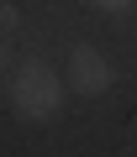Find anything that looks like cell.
<instances>
[{"mask_svg": "<svg viewBox=\"0 0 137 157\" xmlns=\"http://www.w3.org/2000/svg\"><path fill=\"white\" fill-rule=\"evenodd\" d=\"M63 94H68V84L48 63H21L16 78H11V115L27 121V126H42L63 110Z\"/></svg>", "mask_w": 137, "mask_h": 157, "instance_id": "1", "label": "cell"}, {"mask_svg": "<svg viewBox=\"0 0 137 157\" xmlns=\"http://www.w3.org/2000/svg\"><path fill=\"white\" fill-rule=\"evenodd\" d=\"M111 84H116V68H111V58L100 47L79 42L74 52H68V89H74V94L100 100V94H111Z\"/></svg>", "mask_w": 137, "mask_h": 157, "instance_id": "2", "label": "cell"}, {"mask_svg": "<svg viewBox=\"0 0 137 157\" xmlns=\"http://www.w3.org/2000/svg\"><path fill=\"white\" fill-rule=\"evenodd\" d=\"M16 26H21V11L11 6V0H0V37H11Z\"/></svg>", "mask_w": 137, "mask_h": 157, "instance_id": "3", "label": "cell"}, {"mask_svg": "<svg viewBox=\"0 0 137 157\" xmlns=\"http://www.w3.org/2000/svg\"><path fill=\"white\" fill-rule=\"evenodd\" d=\"M95 6H100V11H111V16H121V11H132V6H137V0H95Z\"/></svg>", "mask_w": 137, "mask_h": 157, "instance_id": "4", "label": "cell"}, {"mask_svg": "<svg viewBox=\"0 0 137 157\" xmlns=\"http://www.w3.org/2000/svg\"><path fill=\"white\" fill-rule=\"evenodd\" d=\"M6 58H11V52H6V37H0V73H6Z\"/></svg>", "mask_w": 137, "mask_h": 157, "instance_id": "5", "label": "cell"}]
</instances>
